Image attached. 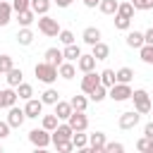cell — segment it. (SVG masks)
I'll return each mask as SVG.
<instances>
[{
  "label": "cell",
  "instance_id": "7bdbcfd3",
  "mask_svg": "<svg viewBox=\"0 0 153 153\" xmlns=\"http://www.w3.org/2000/svg\"><path fill=\"white\" fill-rule=\"evenodd\" d=\"M131 5H134V10H153V0H129Z\"/></svg>",
  "mask_w": 153,
  "mask_h": 153
},
{
  "label": "cell",
  "instance_id": "b9f144b4",
  "mask_svg": "<svg viewBox=\"0 0 153 153\" xmlns=\"http://www.w3.org/2000/svg\"><path fill=\"white\" fill-rule=\"evenodd\" d=\"M122 151H124V146L117 143V141H112V143L105 141V146H103V153H122Z\"/></svg>",
  "mask_w": 153,
  "mask_h": 153
},
{
  "label": "cell",
  "instance_id": "60d3db41",
  "mask_svg": "<svg viewBox=\"0 0 153 153\" xmlns=\"http://www.w3.org/2000/svg\"><path fill=\"white\" fill-rule=\"evenodd\" d=\"M57 38H60V43H62V45H69V43H74V33H72L69 29H60Z\"/></svg>",
  "mask_w": 153,
  "mask_h": 153
},
{
  "label": "cell",
  "instance_id": "74e56055",
  "mask_svg": "<svg viewBox=\"0 0 153 153\" xmlns=\"http://www.w3.org/2000/svg\"><path fill=\"white\" fill-rule=\"evenodd\" d=\"M136 151H141V153H153V139L141 136V139L136 141Z\"/></svg>",
  "mask_w": 153,
  "mask_h": 153
},
{
  "label": "cell",
  "instance_id": "cb8c5ba5",
  "mask_svg": "<svg viewBox=\"0 0 153 153\" xmlns=\"http://www.w3.org/2000/svg\"><path fill=\"white\" fill-rule=\"evenodd\" d=\"M17 43H19V45H31V43H33V31H31L29 26H22V29L17 31Z\"/></svg>",
  "mask_w": 153,
  "mask_h": 153
},
{
  "label": "cell",
  "instance_id": "44dd1931",
  "mask_svg": "<svg viewBox=\"0 0 153 153\" xmlns=\"http://www.w3.org/2000/svg\"><path fill=\"white\" fill-rule=\"evenodd\" d=\"M5 79H7V86L17 88V86L24 81V74H22V69H19V67H12V69L7 72V76H5Z\"/></svg>",
  "mask_w": 153,
  "mask_h": 153
},
{
  "label": "cell",
  "instance_id": "d4e9b609",
  "mask_svg": "<svg viewBox=\"0 0 153 153\" xmlns=\"http://www.w3.org/2000/svg\"><path fill=\"white\" fill-rule=\"evenodd\" d=\"M124 41H127L129 48H136V50H139V48L143 45V33H141V31H129Z\"/></svg>",
  "mask_w": 153,
  "mask_h": 153
},
{
  "label": "cell",
  "instance_id": "f6af8a7d",
  "mask_svg": "<svg viewBox=\"0 0 153 153\" xmlns=\"http://www.w3.org/2000/svg\"><path fill=\"white\" fill-rule=\"evenodd\" d=\"M55 148H57L60 153H72V151H74V143H72V141H65V143H57Z\"/></svg>",
  "mask_w": 153,
  "mask_h": 153
},
{
  "label": "cell",
  "instance_id": "ba28073f",
  "mask_svg": "<svg viewBox=\"0 0 153 153\" xmlns=\"http://www.w3.org/2000/svg\"><path fill=\"white\" fill-rule=\"evenodd\" d=\"M24 120H26V115H24V108H17V105L7 108V124H10L12 129H19V127L24 124Z\"/></svg>",
  "mask_w": 153,
  "mask_h": 153
},
{
  "label": "cell",
  "instance_id": "836d02e7",
  "mask_svg": "<svg viewBox=\"0 0 153 153\" xmlns=\"http://www.w3.org/2000/svg\"><path fill=\"white\" fill-rule=\"evenodd\" d=\"M139 57H141V62H146V65H153V45L143 43V45L139 48Z\"/></svg>",
  "mask_w": 153,
  "mask_h": 153
},
{
  "label": "cell",
  "instance_id": "8fae6325",
  "mask_svg": "<svg viewBox=\"0 0 153 153\" xmlns=\"http://www.w3.org/2000/svg\"><path fill=\"white\" fill-rule=\"evenodd\" d=\"M41 112H43V100L41 98H29L26 105H24V115L31 117V120H38Z\"/></svg>",
  "mask_w": 153,
  "mask_h": 153
},
{
  "label": "cell",
  "instance_id": "277c9868",
  "mask_svg": "<svg viewBox=\"0 0 153 153\" xmlns=\"http://www.w3.org/2000/svg\"><path fill=\"white\" fill-rule=\"evenodd\" d=\"M72 134H74V129H72L67 122H60V124L50 131V143H53V146H57V143L72 141Z\"/></svg>",
  "mask_w": 153,
  "mask_h": 153
},
{
  "label": "cell",
  "instance_id": "5bb4252c",
  "mask_svg": "<svg viewBox=\"0 0 153 153\" xmlns=\"http://www.w3.org/2000/svg\"><path fill=\"white\" fill-rule=\"evenodd\" d=\"M43 60L50 62V65H55V67H60V65L65 62V55H62L60 48H48V50L43 53Z\"/></svg>",
  "mask_w": 153,
  "mask_h": 153
},
{
  "label": "cell",
  "instance_id": "30bf717a",
  "mask_svg": "<svg viewBox=\"0 0 153 153\" xmlns=\"http://www.w3.org/2000/svg\"><path fill=\"white\" fill-rule=\"evenodd\" d=\"M98 84H100V74H98V72H93V69H91V72H84V76H81V91H84L86 96H88Z\"/></svg>",
  "mask_w": 153,
  "mask_h": 153
},
{
  "label": "cell",
  "instance_id": "4316f807",
  "mask_svg": "<svg viewBox=\"0 0 153 153\" xmlns=\"http://www.w3.org/2000/svg\"><path fill=\"white\" fill-rule=\"evenodd\" d=\"M115 79H117L120 84H129V81L134 79V69H131V67H120V69L115 72Z\"/></svg>",
  "mask_w": 153,
  "mask_h": 153
},
{
  "label": "cell",
  "instance_id": "83f0119b",
  "mask_svg": "<svg viewBox=\"0 0 153 153\" xmlns=\"http://www.w3.org/2000/svg\"><path fill=\"white\" fill-rule=\"evenodd\" d=\"M17 98H22V100H29V98H33V86L31 84H26V81H22L17 88Z\"/></svg>",
  "mask_w": 153,
  "mask_h": 153
},
{
  "label": "cell",
  "instance_id": "7c38bea8",
  "mask_svg": "<svg viewBox=\"0 0 153 153\" xmlns=\"http://www.w3.org/2000/svg\"><path fill=\"white\" fill-rule=\"evenodd\" d=\"M105 134L103 131H93V134H88V148L86 151H91V153H103V146H105Z\"/></svg>",
  "mask_w": 153,
  "mask_h": 153
},
{
  "label": "cell",
  "instance_id": "e575fe53",
  "mask_svg": "<svg viewBox=\"0 0 153 153\" xmlns=\"http://www.w3.org/2000/svg\"><path fill=\"white\" fill-rule=\"evenodd\" d=\"M134 12H136V10H134V5H131V2H120V5H117V12H115V14H122V17L131 19V17H134Z\"/></svg>",
  "mask_w": 153,
  "mask_h": 153
},
{
  "label": "cell",
  "instance_id": "816d5d0a",
  "mask_svg": "<svg viewBox=\"0 0 153 153\" xmlns=\"http://www.w3.org/2000/svg\"><path fill=\"white\" fill-rule=\"evenodd\" d=\"M151 117H153V108H151Z\"/></svg>",
  "mask_w": 153,
  "mask_h": 153
},
{
  "label": "cell",
  "instance_id": "d6986e66",
  "mask_svg": "<svg viewBox=\"0 0 153 153\" xmlns=\"http://www.w3.org/2000/svg\"><path fill=\"white\" fill-rule=\"evenodd\" d=\"M55 115H57L60 122H67V117L72 115V105H69V100H57V103H55Z\"/></svg>",
  "mask_w": 153,
  "mask_h": 153
},
{
  "label": "cell",
  "instance_id": "f5cc1de1",
  "mask_svg": "<svg viewBox=\"0 0 153 153\" xmlns=\"http://www.w3.org/2000/svg\"><path fill=\"white\" fill-rule=\"evenodd\" d=\"M0 151H2V146H0Z\"/></svg>",
  "mask_w": 153,
  "mask_h": 153
},
{
  "label": "cell",
  "instance_id": "9a60e30c",
  "mask_svg": "<svg viewBox=\"0 0 153 153\" xmlns=\"http://www.w3.org/2000/svg\"><path fill=\"white\" fill-rule=\"evenodd\" d=\"M100 36H103V33H100V29H98V26H86V29H84V33H81V38H84V43H86V45L98 43V41H100Z\"/></svg>",
  "mask_w": 153,
  "mask_h": 153
},
{
  "label": "cell",
  "instance_id": "4dcf8cb0",
  "mask_svg": "<svg viewBox=\"0 0 153 153\" xmlns=\"http://www.w3.org/2000/svg\"><path fill=\"white\" fill-rule=\"evenodd\" d=\"M117 5H120V0H100L98 2V10L103 14H115L117 12Z\"/></svg>",
  "mask_w": 153,
  "mask_h": 153
},
{
  "label": "cell",
  "instance_id": "ab89813d",
  "mask_svg": "<svg viewBox=\"0 0 153 153\" xmlns=\"http://www.w3.org/2000/svg\"><path fill=\"white\" fill-rule=\"evenodd\" d=\"M129 26H131V19H127V17H122V14H115V29L129 31Z\"/></svg>",
  "mask_w": 153,
  "mask_h": 153
},
{
  "label": "cell",
  "instance_id": "5b68a950",
  "mask_svg": "<svg viewBox=\"0 0 153 153\" xmlns=\"http://www.w3.org/2000/svg\"><path fill=\"white\" fill-rule=\"evenodd\" d=\"M131 91H134V88H131L129 84H120V81H115V84L108 88V96H110L115 103H122V100H129V98H131Z\"/></svg>",
  "mask_w": 153,
  "mask_h": 153
},
{
  "label": "cell",
  "instance_id": "bcb514c9",
  "mask_svg": "<svg viewBox=\"0 0 153 153\" xmlns=\"http://www.w3.org/2000/svg\"><path fill=\"white\" fill-rule=\"evenodd\" d=\"M10 129H12V127L7 124V120L0 122V139H7V136H10Z\"/></svg>",
  "mask_w": 153,
  "mask_h": 153
},
{
  "label": "cell",
  "instance_id": "7dc6e473",
  "mask_svg": "<svg viewBox=\"0 0 153 153\" xmlns=\"http://www.w3.org/2000/svg\"><path fill=\"white\" fill-rule=\"evenodd\" d=\"M143 43H148V45H153V26L143 31Z\"/></svg>",
  "mask_w": 153,
  "mask_h": 153
},
{
  "label": "cell",
  "instance_id": "484cf974",
  "mask_svg": "<svg viewBox=\"0 0 153 153\" xmlns=\"http://www.w3.org/2000/svg\"><path fill=\"white\" fill-rule=\"evenodd\" d=\"M62 55H65V60H69V62H76V60H79V55H81V48H79L76 43H69V45H65Z\"/></svg>",
  "mask_w": 153,
  "mask_h": 153
},
{
  "label": "cell",
  "instance_id": "ffe728a7",
  "mask_svg": "<svg viewBox=\"0 0 153 153\" xmlns=\"http://www.w3.org/2000/svg\"><path fill=\"white\" fill-rule=\"evenodd\" d=\"M74 74H76V67H74V62H69V60H65L60 67H57V76H62V79H74Z\"/></svg>",
  "mask_w": 153,
  "mask_h": 153
},
{
  "label": "cell",
  "instance_id": "6da1fadb",
  "mask_svg": "<svg viewBox=\"0 0 153 153\" xmlns=\"http://www.w3.org/2000/svg\"><path fill=\"white\" fill-rule=\"evenodd\" d=\"M33 74H36V79L38 81H43V84H53V81H57V67L55 65H50V62H38L36 67H33Z\"/></svg>",
  "mask_w": 153,
  "mask_h": 153
},
{
  "label": "cell",
  "instance_id": "d6a6232c",
  "mask_svg": "<svg viewBox=\"0 0 153 153\" xmlns=\"http://www.w3.org/2000/svg\"><path fill=\"white\" fill-rule=\"evenodd\" d=\"M69 105H72V110H81V112H86V108H88V98H86V96H72Z\"/></svg>",
  "mask_w": 153,
  "mask_h": 153
},
{
  "label": "cell",
  "instance_id": "ac0fdd59",
  "mask_svg": "<svg viewBox=\"0 0 153 153\" xmlns=\"http://www.w3.org/2000/svg\"><path fill=\"white\" fill-rule=\"evenodd\" d=\"M96 57L93 55H79V60H76V69H81V72H91V69H96Z\"/></svg>",
  "mask_w": 153,
  "mask_h": 153
},
{
  "label": "cell",
  "instance_id": "8992f818",
  "mask_svg": "<svg viewBox=\"0 0 153 153\" xmlns=\"http://www.w3.org/2000/svg\"><path fill=\"white\" fill-rule=\"evenodd\" d=\"M67 124H69L74 131H86V129H88V117H86V112H81V110H72V115L67 117Z\"/></svg>",
  "mask_w": 153,
  "mask_h": 153
},
{
  "label": "cell",
  "instance_id": "52a82bcc",
  "mask_svg": "<svg viewBox=\"0 0 153 153\" xmlns=\"http://www.w3.org/2000/svg\"><path fill=\"white\" fill-rule=\"evenodd\" d=\"M29 141L36 146V148H48L50 146V131L48 129H31L29 131Z\"/></svg>",
  "mask_w": 153,
  "mask_h": 153
},
{
  "label": "cell",
  "instance_id": "1f68e13d",
  "mask_svg": "<svg viewBox=\"0 0 153 153\" xmlns=\"http://www.w3.org/2000/svg\"><path fill=\"white\" fill-rule=\"evenodd\" d=\"M88 98H91L93 103H100V100H105V98H108V88H105L103 84H98V86L88 93Z\"/></svg>",
  "mask_w": 153,
  "mask_h": 153
},
{
  "label": "cell",
  "instance_id": "e0dca14e",
  "mask_svg": "<svg viewBox=\"0 0 153 153\" xmlns=\"http://www.w3.org/2000/svg\"><path fill=\"white\" fill-rule=\"evenodd\" d=\"M12 2L10 0H0V26H7L12 22Z\"/></svg>",
  "mask_w": 153,
  "mask_h": 153
},
{
  "label": "cell",
  "instance_id": "ee69618b",
  "mask_svg": "<svg viewBox=\"0 0 153 153\" xmlns=\"http://www.w3.org/2000/svg\"><path fill=\"white\" fill-rule=\"evenodd\" d=\"M12 10H14V12L29 10V0H12Z\"/></svg>",
  "mask_w": 153,
  "mask_h": 153
},
{
  "label": "cell",
  "instance_id": "3957f363",
  "mask_svg": "<svg viewBox=\"0 0 153 153\" xmlns=\"http://www.w3.org/2000/svg\"><path fill=\"white\" fill-rule=\"evenodd\" d=\"M38 31L43 36H48V38H55L60 33V24H57V19H53L48 14H41L38 17Z\"/></svg>",
  "mask_w": 153,
  "mask_h": 153
},
{
  "label": "cell",
  "instance_id": "f546056e",
  "mask_svg": "<svg viewBox=\"0 0 153 153\" xmlns=\"http://www.w3.org/2000/svg\"><path fill=\"white\" fill-rule=\"evenodd\" d=\"M41 100H43V105H55V103L60 100V93H57L55 88H45V91L41 93Z\"/></svg>",
  "mask_w": 153,
  "mask_h": 153
},
{
  "label": "cell",
  "instance_id": "f35d334b",
  "mask_svg": "<svg viewBox=\"0 0 153 153\" xmlns=\"http://www.w3.org/2000/svg\"><path fill=\"white\" fill-rule=\"evenodd\" d=\"M12 67H14V60H12V55H0V74H7Z\"/></svg>",
  "mask_w": 153,
  "mask_h": 153
},
{
  "label": "cell",
  "instance_id": "681fc988",
  "mask_svg": "<svg viewBox=\"0 0 153 153\" xmlns=\"http://www.w3.org/2000/svg\"><path fill=\"white\" fill-rule=\"evenodd\" d=\"M81 2H84L88 10H93V7H98V2H100V0H81Z\"/></svg>",
  "mask_w": 153,
  "mask_h": 153
},
{
  "label": "cell",
  "instance_id": "7402d4cb",
  "mask_svg": "<svg viewBox=\"0 0 153 153\" xmlns=\"http://www.w3.org/2000/svg\"><path fill=\"white\" fill-rule=\"evenodd\" d=\"M29 7L33 10L36 17H41V14H48V10H50V0H29Z\"/></svg>",
  "mask_w": 153,
  "mask_h": 153
},
{
  "label": "cell",
  "instance_id": "8d00e7d4",
  "mask_svg": "<svg viewBox=\"0 0 153 153\" xmlns=\"http://www.w3.org/2000/svg\"><path fill=\"white\" fill-rule=\"evenodd\" d=\"M57 124H60V120H57V115H55V112H53V115H43V122H41V127H43V129L53 131Z\"/></svg>",
  "mask_w": 153,
  "mask_h": 153
},
{
  "label": "cell",
  "instance_id": "2e32d148",
  "mask_svg": "<svg viewBox=\"0 0 153 153\" xmlns=\"http://www.w3.org/2000/svg\"><path fill=\"white\" fill-rule=\"evenodd\" d=\"M91 55H93L96 60H108V57H110V45L103 43V41H98V43L91 45Z\"/></svg>",
  "mask_w": 153,
  "mask_h": 153
},
{
  "label": "cell",
  "instance_id": "f1b7e54d",
  "mask_svg": "<svg viewBox=\"0 0 153 153\" xmlns=\"http://www.w3.org/2000/svg\"><path fill=\"white\" fill-rule=\"evenodd\" d=\"M72 143H74V148H79V151L88 148V134H84V131H74V134H72Z\"/></svg>",
  "mask_w": 153,
  "mask_h": 153
},
{
  "label": "cell",
  "instance_id": "9c48e42d",
  "mask_svg": "<svg viewBox=\"0 0 153 153\" xmlns=\"http://www.w3.org/2000/svg\"><path fill=\"white\" fill-rule=\"evenodd\" d=\"M139 120H141V115L136 112V110H127V112H122L120 115V120H117V124H120V129H134L136 124H139Z\"/></svg>",
  "mask_w": 153,
  "mask_h": 153
},
{
  "label": "cell",
  "instance_id": "d590c367",
  "mask_svg": "<svg viewBox=\"0 0 153 153\" xmlns=\"http://www.w3.org/2000/svg\"><path fill=\"white\" fill-rule=\"evenodd\" d=\"M115 81H117V79H115V69H103V72H100V84H103L105 88H110Z\"/></svg>",
  "mask_w": 153,
  "mask_h": 153
},
{
  "label": "cell",
  "instance_id": "c3c4849f",
  "mask_svg": "<svg viewBox=\"0 0 153 153\" xmlns=\"http://www.w3.org/2000/svg\"><path fill=\"white\" fill-rule=\"evenodd\" d=\"M143 136H148V139H153V120L143 127Z\"/></svg>",
  "mask_w": 153,
  "mask_h": 153
},
{
  "label": "cell",
  "instance_id": "f907efd6",
  "mask_svg": "<svg viewBox=\"0 0 153 153\" xmlns=\"http://www.w3.org/2000/svg\"><path fill=\"white\" fill-rule=\"evenodd\" d=\"M72 2H74V0H55V5H57V7H69Z\"/></svg>",
  "mask_w": 153,
  "mask_h": 153
},
{
  "label": "cell",
  "instance_id": "4fadbf2b",
  "mask_svg": "<svg viewBox=\"0 0 153 153\" xmlns=\"http://www.w3.org/2000/svg\"><path fill=\"white\" fill-rule=\"evenodd\" d=\"M12 105H17V91L12 86H7V88L0 91V110L2 108H12Z\"/></svg>",
  "mask_w": 153,
  "mask_h": 153
},
{
  "label": "cell",
  "instance_id": "603a6c76",
  "mask_svg": "<svg viewBox=\"0 0 153 153\" xmlns=\"http://www.w3.org/2000/svg\"><path fill=\"white\" fill-rule=\"evenodd\" d=\"M17 22H19V26H31V24L36 22V14H33V10L29 7V10H22V12H17Z\"/></svg>",
  "mask_w": 153,
  "mask_h": 153
},
{
  "label": "cell",
  "instance_id": "7a4b0ae2",
  "mask_svg": "<svg viewBox=\"0 0 153 153\" xmlns=\"http://www.w3.org/2000/svg\"><path fill=\"white\" fill-rule=\"evenodd\" d=\"M129 100H134V110L139 112V115H148L151 112V96H148V91L146 88H136V91H131V98Z\"/></svg>",
  "mask_w": 153,
  "mask_h": 153
}]
</instances>
